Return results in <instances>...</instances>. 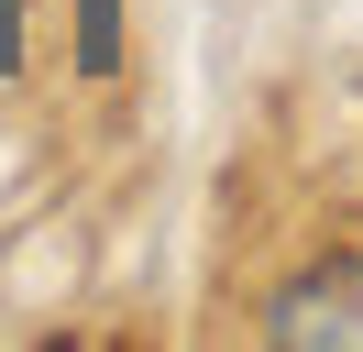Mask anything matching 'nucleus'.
<instances>
[{
    "label": "nucleus",
    "mask_w": 363,
    "mask_h": 352,
    "mask_svg": "<svg viewBox=\"0 0 363 352\" xmlns=\"http://www.w3.org/2000/svg\"><path fill=\"white\" fill-rule=\"evenodd\" d=\"M264 341H319V352H363V253H319L297 286H275Z\"/></svg>",
    "instance_id": "1"
}]
</instances>
